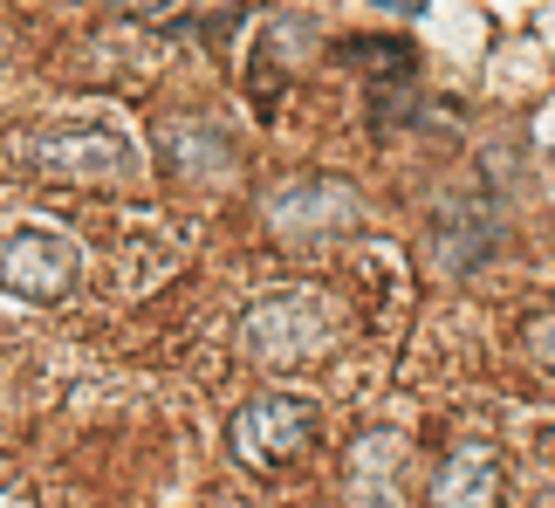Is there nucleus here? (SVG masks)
<instances>
[{
  "label": "nucleus",
  "mask_w": 555,
  "mask_h": 508,
  "mask_svg": "<svg viewBox=\"0 0 555 508\" xmlns=\"http://www.w3.org/2000/svg\"><path fill=\"white\" fill-rule=\"evenodd\" d=\"M336 344V309L309 289H282V295H261L247 316H241V351L268 371H288V365H315Z\"/></svg>",
  "instance_id": "1"
},
{
  "label": "nucleus",
  "mask_w": 555,
  "mask_h": 508,
  "mask_svg": "<svg viewBox=\"0 0 555 508\" xmlns=\"http://www.w3.org/2000/svg\"><path fill=\"white\" fill-rule=\"evenodd\" d=\"M371 214L364 186H350L344 173H288L282 186L261 193V220L282 241H330V234H357Z\"/></svg>",
  "instance_id": "2"
},
{
  "label": "nucleus",
  "mask_w": 555,
  "mask_h": 508,
  "mask_svg": "<svg viewBox=\"0 0 555 508\" xmlns=\"http://www.w3.org/2000/svg\"><path fill=\"white\" fill-rule=\"evenodd\" d=\"M315 406L309 398H288V392H261V398H247L241 412L227 419V447L247 460V468H288V460H302V447L315 440Z\"/></svg>",
  "instance_id": "3"
},
{
  "label": "nucleus",
  "mask_w": 555,
  "mask_h": 508,
  "mask_svg": "<svg viewBox=\"0 0 555 508\" xmlns=\"http://www.w3.org/2000/svg\"><path fill=\"white\" fill-rule=\"evenodd\" d=\"M28 165L41 179H131L138 152L111 124H49L28 138Z\"/></svg>",
  "instance_id": "4"
},
{
  "label": "nucleus",
  "mask_w": 555,
  "mask_h": 508,
  "mask_svg": "<svg viewBox=\"0 0 555 508\" xmlns=\"http://www.w3.org/2000/svg\"><path fill=\"white\" fill-rule=\"evenodd\" d=\"M82 268V254L69 234H55V227H14L8 241H0V289L21 295V303H62Z\"/></svg>",
  "instance_id": "5"
},
{
  "label": "nucleus",
  "mask_w": 555,
  "mask_h": 508,
  "mask_svg": "<svg viewBox=\"0 0 555 508\" xmlns=\"http://www.w3.org/2000/svg\"><path fill=\"white\" fill-rule=\"evenodd\" d=\"M433 508H501V454L494 440H460L433 474Z\"/></svg>",
  "instance_id": "6"
},
{
  "label": "nucleus",
  "mask_w": 555,
  "mask_h": 508,
  "mask_svg": "<svg viewBox=\"0 0 555 508\" xmlns=\"http://www.w3.org/2000/svg\"><path fill=\"white\" fill-rule=\"evenodd\" d=\"M398 474H404V440L398 433H364L350 454V501L357 508H398Z\"/></svg>",
  "instance_id": "7"
},
{
  "label": "nucleus",
  "mask_w": 555,
  "mask_h": 508,
  "mask_svg": "<svg viewBox=\"0 0 555 508\" xmlns=\"http://www.w3.org/2000/svg\"><path fill=\"white\" fill-rule=\"evenodd\" d=\"M158 138H165L172 173H192V179H227L233 173V144H227V131H212L206 117H172Z\"/></svg>",
  "instance_id": "8"
},
{
  "label": "nucleus",
  "mask_w": 555,
  "mask_h": 508,
  "mask_svg": "<svg viewBox=\"0 0 555 508\" xmlns=\"http://www.w3.org/2000/svg\"><path fill=\"white\" fill-rule=\"evenodd\" d=\"M528 351H535L542 371H555V309H542L535 323H528Z\"/></svg>",
  "instance_id": "9"
}]
</instances>
